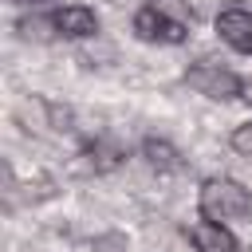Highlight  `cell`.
I'll return each instance as SVG.
<instances>
[{"mask_svg":"<svg viewBox=\"0 0 252 252\" xmlns=\"http://www.w3.org/2000/svg\"><path fill=\"white\" fill-rule=\"evenodd\" d=\"M197 209L205 220H244L252 217V189H244L236 177H205L197 193Z\"/></svg>","mask_w":252,"mask_h":252,"instance_id":"obj_1","label":"cell"},{"mask_svg":"<svg viewBox=\"0 0 252 252\" xmlns=\"http://www.w3.org/2000/svg\"><path fill=\"white\" fill-rule=\"evenodd\" d=\"M185 87H193L197 94H205V98H213V102H232V98H240L244 79L232 75L228 67H220L217 59H197V63L185 71Z\"/></svg>","mask_w":252,"mask_h":252,"instance_id":"obj_2","label":"cell"},{"mask_svg":"<svg viewBox=\"0 0 252 252\" xmlns=\"http://www.w3.org/2000/svg\"><path fill=\"white\" fill-rule=\"evenodd\" d=\"M130 24H134V35H138L142 43H165V47H177V43L189 39V28H185V24L161 16V12L150 8V4H142V8L134 12Z\"/></svg>","mask_w":252,"mask_h":252,"instance_id":"obj_3","label":"cell"},{"mask_svg":"<svg viewBox=\"0 0 252 252\" xmlns=\"http://www.w3.org/2000/svg\"><path fill=\"white\" fill-rule=\"evenodd\" d=\"M51 20H55V32L63 39H91V35H98V16L87 4H63V8L51 12Z\"/></svg>","mask_w":252,"mask_h":252,"instance_id":"obj_4","label":"cell"},{"mask_svg":"<svg viewBox=\"0 0 252 252\" xmlns=\"http://www.w3.org/2000/svg\"><path fill=\"white\" fill-rule=\"evenodd\" d=\"M185 240L193 244V252H236L240 244H236V236L228 232V224H220V220H197V224H189L185 228Z\"/></svg>","mask_w":252,"mask_h":252,"instance_id":"obj_5","label":"cell"},{"mask_svg":"<svg viewBox=\"0 0 252 252\" xmlns=\"http://www.w3.org/2000/svg\"><path fill=\"white\" fill-rule=\"evenodd\" d=\"M217 35L240 51V55H252V12L248 8H224L217 16Z\"/></svg>","mask_w":252,"mask_h":252,"instance_id":"obj_6","label":"cell"},{"mask_svg":"<svg viewBox=\"0 0 252 252\" xmlns=\"http://www.w3.org/2000/svg\"><path fill=\"white\" fill-rule=\"evenodd\" d=\"M142 158H146V165L158 169V173H181V169H185L177 146L165 142V138H146V142H142Z\"/></svg>","mask_w":252,"mask_h":252,"instance_id":"obj_7","label":"cell"},{"mask_svg":"<svg viewBox=\"0 0 252 252\" xmlns=\"http://www.w3.org/2000/svg\"><path fill=\"white\" fill-rule=\"evenodd\" d=\"M87 158H91V169H94V173H110V169H118V165H122L126 150H122L118 142L98 138V142H91V146H87Z\"/></svg>","mask_w":252,"mask_h":252,"instance_id":"obj_8","label":"cell"},{"mask_svg":"<svg viewBox=\"0 0 252 252\" xmlns=\"http://www.w3.org/2000/svg\"><path fill=\"white\" fill-rule=\"evenodd\" d=\"M16 32H20V39H35V43H51V39H59L51 16H24V20H16Z\"/></svg>","mask_w":252,"mask_h":252,"instance_id":"obj_9","label":"cell"},{"mask_svg":"<svg viewBox=\"0 0 252 252\" xmlns=\"http://www.w3.org/2000/svg\"><path fill=\"white\" fill-rule=\"evenodd\" d=\"M150 8H158L161 16H169V20L185 24V28H193V8H189V0H150Z\"/></svg>","mask_w":252,"mask_h":252,"instance_id":"obj_10","label":"cell"},{"mask_svg":"<svg viewBox=\"0 0 252 252\" xmlns=\"http://www.w3.org/2000/svg\"><path fill=\"white\" fill-rule=\"evenodd\" d=\"M228 146L240 154V158H248L252 161V122H244V126H236L232 134H228Z\"/></svg>","mask_w":252,"mask_h":252,"instance_id":"obj_11","label":"cell"},{"mask_svg":"<svg viewBox=\"0 0 252 252\" xmlns=\"http://www.w3.org/2000/svg\"><path fill=\"white\" fill-rule=\"evenodd\" d=\"M91 248L94 252H126V236L122 232H102V236L91 240Z\"/></svg>","mask_w":252,"mask_h":252,"instance_id":"obj_12","label":"cell"},{"mask_svg":"<svg viewBox=\"0 0 252 252\" xmlns=\"http://www.w3.org/2000/svg\"><path fill=\"white\" fill-rule=\"evenodd\" d=\"M240 98L248 102V110H252V79H244V87H240Z\"/></svg>","mask_w":252,"mask_h":252,"instance_id":"obj_13","label":"cell"},{"mask_svg":"<svg viewBox=\"0 0 252 252\" xmlns=\"http://www.w3.org/2000/svg\"><path fill=\"white\" fill-rule=\"evenodd\" d=\"M12 4H43V0H12Z\"/></svg>","mask_w":252,"mask_h":252,"instance_id":"obj_14","label":"cell"}]
</instances>
